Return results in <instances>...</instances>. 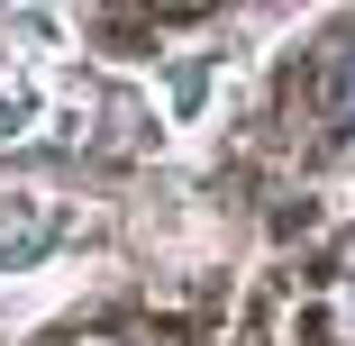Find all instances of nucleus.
<instances>
[{
    "instance_id": "1",
    "label": "nucleus",
    "mask_w": 355,
    "mask_h": 346,
    "mask_svg": "<svg viewBox=\"0 0 355 346\" xmlns=\"http://www.w3.org/2000/svg\"><path fill=\"white\" fill-rule=\"evenodd\" d=\"M46 119V92L28 83V73H10V83H0V146H10V137H28Z\"/></svg>"
},
{
    "instance_id": "2",
    "label": "nucleus",
    "mask_w": 355,
    "mask_h": 346,
    "mask_svg": "<svg viewBox=\"0 0 355 346\" xmlns=\"http://www.w3.org/2000/svg\"><path fill=\"white\" fill-rule=\"evenodd\" d=\"M328 110H337V128H346V146H355V28L337 37V64H328Z\"/></svg>"
},
{
    "instance_id": "3",
    "label": "nucleus",
    "mask_w": 355,
    "mask_h": 346,
    "mask_svg": "<svg viewBox=\"0 0 355 346\" xmlns=\"http://www.w3.org/2000/svg\"><path fill=\"white\" fill-rule=\"evenodd\" d=\"M209 73H219V64H209V55L173 64V119H200V101H209Z\"/></svg>"
},
{
    "instance_id": "4",
    "label": "nucleus",
    "mask_w": 355,
    "mask_h": 346,
    "mask_svg": "<svg viewBox=\"0 0 355 346\" xmlns=\"http://www.w3.org/2000/svg\"><path fill=\"white\" fill-rule=\"evenodd\" d=\"M46 246H55V219H28L19 237H0V273H28V264H37Z\"/></svg>"
}]
</instances>
